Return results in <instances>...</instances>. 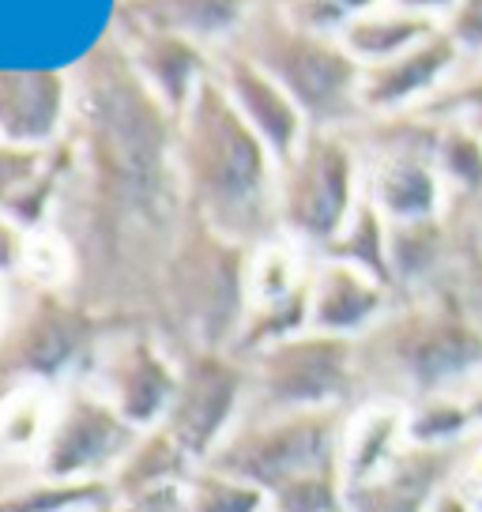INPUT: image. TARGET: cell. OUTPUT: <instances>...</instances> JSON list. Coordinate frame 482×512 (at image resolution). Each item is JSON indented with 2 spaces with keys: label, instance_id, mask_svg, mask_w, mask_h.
Returning <instances> with one entry per match:
<instances>
[{
  "label": "cell",
  "instance_id": "ac0fdd59",
  "mask_svg": "<svg viewBox=\"0 0 482 512\" xmlns=\"http://www.w3.org/2000/svg\"><path fill=\"white\" fill-rule=\"evenodd\" d=\"M449 249L445 219L426 223H400L388 234V260H392V287L396 283H426L441 272Z\"/></svg>",
  "mask_w": 482,
  "mask_h": 512
},
{
  "label": "cell",
  "instance_id": "5bb4252c",
  "mask_svg": "<svg viewBox=\"0 0 482 512\" xmlns=\"http://www.w3.org/2000/svg\"><path fill=\"white\" fill-rule=\"evenodd\" d=\"M437 31H441L437 19L415 16V12H403V8H385V12L362 16V23L347 38V53L358 64L373 68V64H385L407 53V49H415L418 42H426Z\"/></svg>",
  "mask_w": 482,
  "mask_h": 512
},
{
  "label": "cell",
  "instance_id": "44dd1931",
  "mask_svg": "<svg viewBox=\"0 0 482 512\" xmlns=\"http://www.w3.org/2000/svg\"><path fill=\"white\" fill-rule=\"evenodd\" d=\"M441 27L456 46L464 49L467 61L482 57V0H460Z\"/></svg>",
  "mask_w": 482,
  "mask_h": 512
},
{
  "label": "cell",
  "instance_id": "52a82bcc",
  "mask_svg": "<svg viewBox=\"0 0 482 512\" xmlns=\"http://www.w3.org/2000/svg\"><path fill=\"white\" fill-rule=\"evenodd\" d=\"M437 117L411 113V128L381 147V155L366 166V200L392 226L445 219L449 189L437 174L434 159Z\"/></svg>",
  "mask_w": 482,
  "mask_h": 512
},
{
  "label": "cell",
  "instance_id": "ba28073f",
  "mask_svg": "<svg viewBox=\"0 0 482 512\" xmlns=\"http://www.w3.org/2000/svg\"><path fill=\"white\" fill-rule=\"evenodd\" d=\"M181 362L170 358L151 339H106L91 354V366L80 377L95 384L98 392L129 418L136 430H151L166 422L174 403Z\"/></svg>",
  "mask_w": 482,
  "mask_h": 512
},
{
  "label": "cell",
  "instance_id": "2e32d148",
  "mask_svg": "<svg viewBox=\"0 0 482 512\" xmlns=\"http://www.w3.org/2000/svg\"><path fill=\"white\" fill-rule=\"evenodd\" d=\"M110 497L106 482H65L27 475L0 486V512H98Z\"/></svg>",
  "mask_w": 482,
  "mask_h": 512
},
{
  "label": "cell",
  "instance_id": "9c48e42d",
  "mask_svg": "<svg viewBox=\"0 0 482 512\" xmlns=\"http://www.w3.org/2000/svg\"><path fill=\"white\" fill-rule=\"evenodd\" d=\"M464 64V49L441 27L426 42H418L415 49L362 72V110L373 117L426 113L449 91V83L460 76Z\"/></svg>",
  "mask_w": 482,
  "mask_h": 512
},
{
  "label": "cell",
  "instance_id": "ffe728a7",
  "mask_svg": "<svg viewBox=\"0 0 482 512\" xmlns=\"http://www.w3.org/2000/svg\"><path fill=\"white\" fill-rule=\"evenodd\" d=\"M189 512H272V497L215 464H196L185 482Z\"/></svg>",
  "mask_w": 482,
  "mask_h": 512
},
{
  "label": "cell",
  "instance_id": "603a6c76",
  "mask_svg": "<svg viewBox=\"0 0 482 512\" xmlns=\"http://www.w3.org/2000/svg\"><path fill=\"white\" fill-rule=\"evenodd\" d=\"M452 486L460 494H475L482 490V433H475L464 448H456V460H452Z\"/></svg>",
  "mask_w": 482,
  "mask_h": 512
},
{
  "label": "cell",
  "instance_id": "83f0119b",
  "mask_svg": "<svg viewBox=\"0 0 482 512\" xmlns=\"http://www.w3.org/2000/svg\"><path fill=\"white\" fill-rule=\"evenodd\" d=\"M0 320H4V305H0Z\"/></svg>",
  "mask_w": 482,
  "mask_h": 512
},
{
  "label": "cell",
  "instance_id": "8fae6325",
  "mask_svg": "<svg viewBox=\"0 0 482 512\" xmlns=\"http://www.w3.org/2000/svg\"><path fill=\"white\" fill-rule=\"evenodd\" d=\"M411 448L407 433V400L396 396H362L343 415L339 437V479L343 490H366L385 479Z\"/></svg>",
  "mask_w": 482,
  "mask_h": 512
},
{
  "label": "cell",
  "instance_id": "7c38bea8",
  "mask_svg": "<svg viewBox=\"0 0 482 512\" xmlns=\"http://www.w3.org/2000/svg\"><path fill=\"white\" fill-rule=\"evenodd\" d=\"M57 396L61 388L53 384H16L0 392V486L38 471L57 415Z\"/></svg>",
  "mask_w": 482,
  "mask_h": 512
},
{
  "label": "cell",
  "instance_id": "6da1fadb",
  "mask_svg": "<svg viewBox=\"0 0 482 512\" xmlns=\"http://www.w3.org/2000/svg\"><path fill=\"white\" fill-rule=\"evenodd\" d=\"M362 347H377L381 366L396 381V400L464 392L482 373V324L449 294L388 313Z\"/></svg>",
  "mask_w": 482,
  "mask_h": 512
},
{
  "label": "cell",
  "instance_id": "277c9868",
  "mask_svg": "<svg viewBox=\"0 0 482 512\" xmlns=\"http://www.w3.org/2000/svg\"><path fill=\"white\" fill-rule=\"evenodd\" d=\"M283 181V234L306 249H328L366 200V162L332 128L306 136Z\"/></svg>",
  "mask_w": 482,
  "mask_h": 512
},
{
  "label": "cell",
  "instance_id": "9a60e30c",
  "mask_svg": "<svg viewBox=\"0 0 482 512\" xmlns=\"http://www.w3.org/2000/svg\"><path fill=\"white\" fill-rule=\"evenodd\" d=\"M407 433L415 448L456 452L475 437V418L467 411L464 392H434L407 400Z\"/></svg>",
  "mask_w": 482,
  "mask_h": 512
},
{
  "label": "cell",
  "instance_id": "d4e9b609",
  "mask_svg": "<svg viewBox=\"0 0 482 512\" xmlns=\"http://www.w3.org/2000/svg\"><path fill=\"white\" fill-rule=\"evenodd\" d=\"M426 512H471V501H467V497L449 482V486H445V490L430 501V509H426Z\"/></svg>",
  "mask_w": 482,
  "mask_h": 512
},
{
  "label": "cell",
  "instance_id": "e0dca14e",
  "mask_svg": "<svg viewBox=\"0 0 482 512\" xmlns=\"http://www.w3.org/2000/svg\"><path fill=\"white\" fill-rule=\"evenodd\" d=\"M437 174L449 189V204L482 200V140L464 117H441L434 144Z\"/></svg>",
  "mask_w": 482,
  "mask_h": 512
},
{
  "label": "cell",
  "instance_id": "30bf717a",
  "mask_svg": "<svg viewBox=\"0 0 482 512\" xmlns=\"http://www.w3.org/2000/svg\"><path fill=\"white\" fill-rule=\"evenodd\" d=\"M392 313V287L377 275L343 264L336 256H321L309 279V328L324 336L362 339L377 332Z\"/></svg>",
  "mask_w": 482,
  "mask_h": 512
},
{
  "label": "cell",
  "instance_id": "3957f363",
  "mask_svg": "<svg viewBox=\"0 0 482 512\" xmlns=\"http://www.w3.org/2000/svg\"><path fill=\"white\" fill-rule=\"evenodd\" d=\"M343 415L347 411H249L204 464L249 479L272 497L290 482L339 467Z\"/></svg>",
  "mask_w": 482,
  "mask_h": 512
},
{
  "label": "cell",
  "instance_id": "d6986e66",
  "mask_svg": "<svg viewBox=\"0 0 482 512\" xmlns=\"http://www.w3.org/2000/svg\"><path fill=\"white\" fill-rule=\"evenodd\" d=\"M388 234H392V223L373 208L370 200H362V208L354 211V219L343 226V234L324 249V256H336V260H343V264H354V268L377 275L381 283L392 287Z\"/></svg>",
  "mask_w": 482,
  "mask_h": 512
},
{
  "label": "cell",
  "instance_id": "4316f807",
  "mask_svg": "<svg viewBox=\"0 0 482 512\" xmlns=\"http://www.w3.org/2000/svg\"><path fill=\"white\" fill-rule=\"evenodd\" d=\"M467 501H471V512H482V490H475V494H464Z\"/></svg>",
  "mask_w": 482,
  "mask_h": 512
},
{
  "label": "cell",
  "instance_id": "7a4b0ae2",
  "mask_svg": "<svg viewBox=\"0 0 482 512\" xmlns=\"http://www.w3.org/2000/svg\"><path fill=\"white\" fill-rule=\"evenodd\" d=\"M245 362L253 373L249 411H351L366 388L362 347L313 328Z\"/></svg>",
  "mask_w": 482,
  "mask_h": 512
},
{
  "label": "cell",
  "instance_id": "7402d4cb",
  "mask_svg": "<svg viewBox=\"0 0 482 512\" xmlns=\"http://www.w3.org/2000/svg\"><path fill=\"white\" fill-rule=\"evenodd\" d=\"M98 512H189L185 505V486H166V490H144V494L106 497Z\"/></svg>",
  "mask_w": 482,
  "mask_h": 512
},
{
  "label": "cell",
  "instance_id": "4fadbf2b",
  "mask_svg": "<svg viewBox=\"0 0 482 512\" xmlns=\"http://www.w3.org/2000/svg\"><path fill=\"white\" fill-rule=\"evenodd\" d=\"M196 464L200 460L166 426H151V430H140V437L125 452L121 467L113 471L110 494L125 497V494H144V490L185 486L189 475L196 471Z\"/></svg>",
  "mask_w": 482,
  "mask_h": 512
},
{
  "label": "cell",
  "instance_id": "484cf974",
  "mask_svg": "<svg viewBox=\"0 0 482 512\" xmlns=\"http://www.w3.org/2000/svg\"><path fill=\"white\" fill-rule=\"evenodd\" d=\"M464 400H467V411H471V418H475V430L482 433V373L464 388Z\"/></svg>",
  "mask_w": 482,
  "mask_h": 512
},
{
  "label": "cell",
  "instance_id": "8992f818",
  "mask_svg": "<svg viewBox=\"0 0 482 512\" xmlns=\"http://www.w3.org/2000/svg\"><path fill=\"white\" fill-rule=\"evenodd\" d=\"M249 403H253L249 362L223 351H200L181 362L174 403L162 426L204 464L241 426V418L249 415Z\"/></svg>",
  "mask_w": 482,
  "mask_h": 512
},
{
  "label": "cell",
  "instance_id": "5b68a950",
  "mask_svg": "<svg viewBox=\"0 0 482 512\" xmlns=\"http://www.w3.org/2000/svg\"><path fill=\"white\" fill-rule=\"evenodd\" d=\"M140 430L87 377L61 384L53 430L34 475L65 482H106L121 467Z\"/></svg>",
  "mask_w": 482,
  "mask_h": 512
},
{
  "label": "cell",
  "instance_id": "cb8c5ba5",
  "mask_svg": "<svg viewBox=\"0 0 482 512\" xmlns=\"http://www.w3.org/2000/svg\"><path fill=\"white\" fill-rule=\"evenodd\" d=\"M456 4H460V0H392V8H403V12H415V16H426V19H437V23H445Z\"/></svg>",
  "mask_w": 482,
  "mask_h": 512
}]
</instances>
